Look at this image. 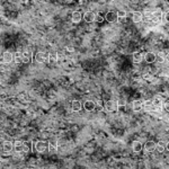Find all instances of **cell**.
<instances>
[{"instance_id": "cell-34", "label": "cell", "mask_w": 169, "mask_h": 169, "mask_svg": "<svg viewBox=\"0 0 169 169\" xmlns=\"http://www.w3.org/2000/svg\"><path fill=\"white\" fill-rule=\"evenodd\" d=\"M103 17H101V16H98V15H97V14H96V20H95V22H103Z\"/></svg>"}, {"instance_id": "cell-3", "label": "cell", "mask_w": 169, "mask_h": 169, "mask_svg": "<svg viewBox=\"0 0 169 169\" xmlns=\"http://www.w3.org/2000/svg\"><path fill=\"white\" fill-rule=\"evenodd\" d=\"M33 60V54L29 50H26L22 52V62L23 63H31Z\"/></svg>"}, {"instance_id": "cell-32", "label": "cell", "mask_w": 169, "mask_h": 169, "mask_svg": "<svg viewBox=\"0 0 169 169\" xmlns=\"http://www.w3.org/2000/svg\"><path fill=\"white\" fill-rule=\"evenodd\" d=\"M161 107H163V109H166V112H168V107H169L168 100L166 99V101H163V106Z\"/></svg>"}, {"instance_id": "cell-16", "label": "cell", "mask_w": 169, "mask_h": 169, "mask_svg": "<svg viewBox=\"0 0 169 169\" xmlns=\"http://www.w3.org/2000/svg\"><path fill=\"white\" fill-rule=\"evenodd\" d=\"M132 59H133L134 63H141L143 61V54L141 52H134L132 54Z\"/></svg>"}, {"instance_id": "cell-30", "label": "cell", "mask_w": 169, "mask_h": 169, "mask_svg": "<svg viewBox=\"0 0 169 169\" xmlns=\"http://www.w3.org/2000/svg\"><path fill=\"white\" fill-rule=\"evenodd\" d=\"M143 17L145 19H150V18H153L152 17V12H145L143 15Z\"/></svg>"}, {"instance_id": "cell-1", "label": "cell", "mask_w": 169, "mask_h": 169, "mask_svg": "<svg viewBox=\"0 0 169 169\" xmlns=\"http://www.w3.org/2000/svg\"><path fill=\"white\" fill-rule=\"evenodd\" d=\"M47 145L49 143L46 141H43V140H40V141H36L35 144H34V149L36 152L38 153H44L47 151Z\"/></svg>"}, {"instance_id": "cell-15", "label": "cell", "mask_w": 169, "mask_h": 169, "mask_svg": "<svg viewBox=\"0 0 169 169\" xmlns=\"http://www.w3.org/2000/svg\"><path fill=\"white\" fill-rule=\"evenodd\" d=\"M132 20L134 23H141L143 20V14L141 12H134L132 14Z\"/></svg>"}, {"instance_id": "cell-2", "label": "cell", "mask_w": 169, "mask_h": 169, "mask_svg": "<svg viewBox=\"0 0 169 169\" xmlns=\"http://www.w3.org/2000/svg\"><path fill=\"white\" fill-rule=\"evenodd\" d=\"M142 109H144L145 112H155V109H156V107L153 106V104H152V100L148 99V100H144L142 101Z\"/></svg>"}, {"instance_id": "cell-18", "label": "cell", "mask_w": 169, "mask_h": 169, "mask_svg": "<svg viewBox=\"0 0 169 169\" xmlns=\"http://www.w3.org/2000/svg\"><path fill=\"white\" fill-rule=\"evenodd\" d=\"M2 149H4V152H12L14 150V143L10 142V141H5L4 144H2Z\"/></svg>"}, {"instance_id": "cell-22", "label": "cell", "mask_w": 169, "mask_h": 169, "mask_svg": "<svg viewBox=\"0 0 169 169\" xmlns=\"http://www.w3.org/2000/svg\"><path fill=\"white\" fill-rule=\"evenodd\" d=\"M14 150L16 152H23V141H16L14 143Z\"/></svg>"}, {"instance_id": "cell-14", "label": "cell", "mask_w": 169, "mask_h": 169, "mask_svg": "<svg viewBox=\"0 0 169 169\" xmlns=\"http://www.w3.org/2000/svg\"><path fill=\"white\" fill-rule=\"evenodd\" d=\"M142 149H143V144L141 143L140 141H133V142H132V150L134 151L135 153L141 152Z\"/></svg>"}, {"instance_id": "cell-33", "label": "cell", "mask_w": 169, "mask_h": 169, "mask_svg": "<svg viewBox=\"0 0 169 169\" xmlns=\"http://www.w3.org/2000/svg\"><path fill=\"white\" fill-rule=\"evenodd\" d=\"M67 51L70 52V53L75 52V46H72V45H68V46H67Z\"/></svg>"}, {"instance_id": "cell-9", "label": "cell", "mask_w": 169, "mask_h": 169, "mask_svg": "<svg viewBox=\"0 0 169 169\" xmlns=\"http://www.w3.org/2000/svg\"><path fill=\"white\" fill-rule=\"evenodd\" d=\"M143 61H145L147 63L156 62V54L153 52H147L143 55Z\"/></svg>"}, {"instance_id": "cell-4", "label": "cell", "mask_w": 169, "mask_h": 169, "mask_svg": "<svg viewBox=\"0 0 169 169\" xmlns=\"http://www.w3.org/2000/svg\"><path fill=\"white\" fill-rule=\"evenodd\" d=\"M117 108L119 106H117L116 101H114V100H107L105 103V109L107 112H115Z\"/></svg>"}, {"instance_id": "cell-12", "label": "cell", "mask_w": 169, "mask_h": 169, "mask_svg": "<svg viewBox=\"0 0 169 169\" xmlns=\"http://www.w3.org/2000/svg\"><path fill=\"white\" fill-rule=\"evenodd\" d=\"M143 149L147 152H152V151L156 150V142L155 141H147L143 145Z\"/></svg>"}, {"instance_id": "cell-10", "label": "cell", "mask_w": 169, "mask_h": 169, "mask_svg": "<svg viewBox=\"0 0 169 169\" xmlns=\"http://www.w3.org/2000/svg\"><path fill=\"white\" fill-rule=\"evenodd\" d=\"M105 19H106L108 23H115L117 22V14L116 12H108V13L105 15Z\"/></svg>"}, {"instance_id": "cell-25", "label": "cell", "mask_w": 169, "mask_h": 169, "mask_svg": "<svg viewBox=\"0 0 169 169\" xmlns=\"http://www.w3.org/2000/svg\"><path fill=\"white\" fill-rule=\"evenodd\" d=\"M163 10L161 9H156L155 12H152V17L156 19H161V16H163Z\"/></svg>"}, {"instance_id": "cell-8", "label": "cell", "mask_w": 169, "mask_h": 169, "mask_svg": "<svg viewBox=\"0 0 169 169\" xmlns=\"http://www.w3.org/2000/svg\"><path fill=\"white\" fill-rule=\"evenodd\" d=\"M95 108H96V103L94 100H86L83 103V109L86 112H93Z\"/></svg>"}, {"instance_id": "cell-24", "label": "cell", "mask_w": 169, "mask_h": 169, "mask_svg": "<svg viewBox=\"0 0 169 169\" xmlns=\"http://www.w3.org/2000/svg\"><path fill=\"white\" fill-rule=\"evenodd\" d=\"M32 150V143L29 141L23 142V152H29Z\"/></svg>"}, {"instance_id": "cell-7", "label": "cell", "mask_w": 169, "mask_h": 169, "mask_svg": "<svg viewBox=\"0 0 169 169\" xmlns=\"http://www.w3.org/2000/svg\"><path fill=\"white\" fill-rule=\"evenodd\" d=\"M35 61L37 63L47 62V54L45 52H37L35 55Z\"/></svg>"}, {"instance_id": "cell-6", "label": "cell", "mask_w": 169, "mask_h": 169, "mask_svg": "<svg viewBox=\"0 0 169 169\" xmlns=\"http://www.w3.org/2000/svg\"><path fill=\"white\" fill-rule=\"evenodd\" d=\"M83 20L86 23H94L96 20V14L94 12H86L83 14Z\"/></svg>"}, {"instance_id": "cell-26", "label": "cell", "mask_w": 169, "mask_h": 169, "mask_svg": "<svg viewBox=\"0 0 169 169\" xmlns=\"http://www.w3.org/2000/svg\"><path fill=\"white\" fill-rule=\"evenodd\" d=\"M14 61L16 63H22V53L19 51L14 53Z\"/></svg>"}, {"instance_id": "cell-11", "label": "cell", "mask_w": 169, "mask_h": 169, "mask_svg": "<svg viewBox=\"0 0 169 169\" xmlns=\"http://www.w3.org/2000/svg\"><path fill=\"white\" fill-rule=\"evenodd\" d=\"M14 61V53L6 51L4 54H2V62L4 63H12Z\"/></svg>"}, {"instance_id": "cell-17", "label": "cell", "mask_w": 169, "mask_h": 169, "mask_svg": "<svg viewBox=\"0 0 169 169\" xmlns=\"http://www.w3.org/2000/svg\"><path fill=\"white\" fill-rule=\"evenodd\" d=\"M132 109L137 113L140 112V111L142 109V101L138 99L133 100V101H132Z\"/></svg>"}, {"instance_id": "cell-19", "label": "cell", "mask_w": 169, "mask_h": 169, "mask_svg": "<svg viewBox=\"0 0 169 169\" xmlns=\"http://www.w3.org/2000/svg\"><path fill=\"white\" fill-rule=\"evenodd\" d=\"M49 145H47V151L50 153H55L56 150H58V142L56 141H50L47 142Z\"/></svg>"}, {"instance_id": "cell-29", "label": "cell", "mask_w": 169, "mask_h": 169, "mask_svg": "<svg viewBox=\"0 0 169 169\" xmlns=\"http://www.w3.org/2000/svg\"><path fill=\"white\" fill-rule=\"evenodd\" d=\"M117 18H125L126 17V12L125 10H119V12H117Z\"/></svg>"}, {"instance_id": "cell-23", "label": "cell", "mask_w": 169, "mask_h": 169, "mask_svg": "<svg viewBox=\"0 0 169 169\" xmlns=\"http://www.w3.org/2000/svg\"><path fill=\"white\" fill-rule=\"evenodd\" d=\"M58 61V54L52 52V53H49L47 54V62H51V63H54Z\"/></svg>"}, {"instance_id": "cell-27", "label": "cell", "mask_w": 169, "mask_h": 169, "mask_svg": "<svg viewBox=\"0 0 169 169\" xmlns=\"http://www.w3.org/2000/svg\"><path fill=\"white\" fill-rule=\"evenodd\" d=\"M156 61L159 63H163L165 62V53L163 52H160V53H158L156 55Z\"/></svg>"}, {"instance_id": "cell-20", "label": "cell", "mask_w": 169, "mask_h": 169, "mask_svg": "<svg viewBox=\"0 0 169 169\" xmlns=\"http://www.w3.org/2000/svg\"><path fill=\"white\" fill-rule=\"evenodd\" d=\"M71 19H72V22L75 23V24H78V23H80L82 19V15L80 12H75V13L72 14V17H71Z\"/></svg>"}, {"instance_id": "cell-13", "label": "cell", "mask_w": 169, "mask_h": 169, "mask_svg": "<svg viewBox=\"0 0 169 169\" xmlns=\"http://www.w3.org/2000/svg\"><path fill=\"white\" fill-rule=\"evenodd\" d=\"M82 108V104L80 100H72L71 101V109L73 111V112H79V111H81Z\"/></svg>"}, {"instance_id": "cell-28", "label": "cell", "mask_w": 169, "mask_h": 169, "mask_svg": "<svg viewBox=\"0 0 169 169\" xmlns=\"http://www.w3.org/2000/svg\"><path fill=\"white\" fill-rule=\"evenodd\" d=\"M116 104H117V106L119 107H125L126 106V99H124V98H119V99L116 101Z\"/></svg>"}, {"instance_id": "cell-21", "label": "cell", "mask_w": 169, "mask_h": 169, "mask_svg": "<svg viewBox=\"0 0 169 169\" xmlns=\"http://www.w3.org/2000/svg\"><path fill=\"white\" fill-rule=\"evenodd\" d=\"M166 148H167V145H166V143L163 142V141H160V142H158V143L156 144V150L158 151L159 153H163V151L166 150Z\"/></svg>"}, {"instance_id": "cell-5", "label": "cell", "mask_w": 169, "mask_h": 169, "mask_svg": "<svg viewBox=\"0 0 169 169\" xmlns=\"http://www.w3.org/2000/svg\"><path fill=\"white\" fill-rule=\"evenodd\" d=\"M163 101H165V98L161 96V94H159V95H157L156 97L153 98V100H152V104H153V106L156 107V108H161Z\"/></svg>"}, {"instance_id": "cell-31", "label": "cell", "mask_w": 169, "mask_h": 169, "mask_svg": "<svg viewBox=\"0 0 169 169\" xmlns=\"http://www.w3.org/2000/svg\"><path fill=\"white\" fill-rule=\"evenodd\" d=\"M161 19H163V23H168V13H163V16H161Z\"/></svg>"}]
</instances>
